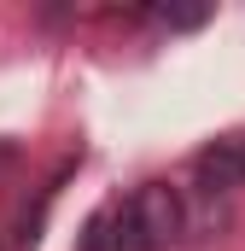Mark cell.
Returning a JSON list of instances; mask_svg holds the SVG:
<instances>
[{
  "label": "cell",
  "mask_w": 245,
  "mask_h": 251,
  "mask_svg": "<svg viewBox=\"0 0 245 251\" xmlns=\"http://www.w3.org/2000/svg\"><path fill=\"white\" fill-rule=\"evenodd\" d=\"M76 251H111V216H105V210H94V216L82 222V240H76Z\"/></svg>",
  "instance_id": "obj_4"
},
{
  "label": "cell",
  "mask_w": 245,
  "mask_h": 251,
  "mask_svg": "<svg viewBox=\"0 0 245 251\" xmlns=\"http://www.w3.org/2000/svg\"><path fill=\"white\" fill-rule=\"evenodd\" d=\"M105 216H111V251H164L170 240H181V222H187L181 193L170 187V181L134 187Z\"/></svg>",
  "instance_id": "obj_1"
},
{
  "label": "cell",
  "mask_w": 245,
  "mask_h": 251,
  "mask_svg": "<svg viewBox=\"0 0 245 251\" xmlns=\"http://www.w3.org/2000/svg\"><path fill=\"white\" fill-rule=\"evenodd\" d=\"M193 176H198V187L204 193H228L245 181V152H240V134H228V140H216V146H204L198 158H193Z\"/></svg>",
  "instance_id": "obj_2"
},
{
  "label": "cell",
  "mask_w": 245,
  "mask_h": 251,
  "mask_svg": "<svg viewBox=\"0 0 245 251\" xmlns=\"http://www.w3.org/2000/svg\"><path fill=\"white\" fill-rule=\"evenodd\" d=\"M146 18L164 29H198V24H210V6H152Z\"/></svg>",
  "instance_id": "obj_3"
},
{
  "label": "cell",
  "mask_w": 245,
  "mask_h": 251,
  "mask_svg": "<svg viewBox=\"0 0 245 251\" xmlns=\"http://www.w3.org/2000/svg\"><path fill=\"white\" fill-rule=\"evenodd\" d=\"M240 152H245V134H240Z\"/></svg>",
  "instance_id": "obj_5"
}]
</instances>
